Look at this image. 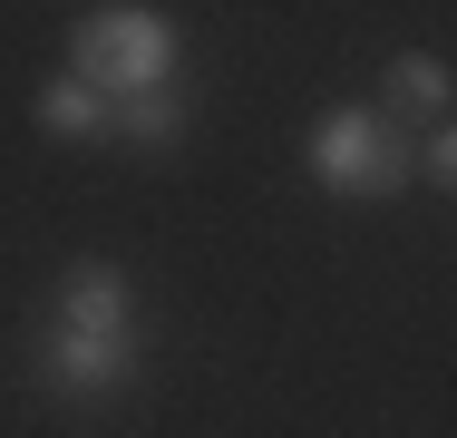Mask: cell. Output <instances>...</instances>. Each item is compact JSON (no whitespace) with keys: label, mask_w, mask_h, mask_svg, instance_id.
<instances>
[{"label":"cell","mask_w":457,"mask_h":438,"mask_svg":"<svg viewBox=\"0 0 457 438\" xmlns=\"http://www.w3.org/2000/svg\"><path fill=\"white\" fill-rule=\"evenodd\" d=\"M69 79H88L97 97H146V88L185 79V29L156 0H97L69 20Z\"/></svg>","instance_id":"obj_1"},{"label":"cell","mask_w":457,"mask_h":438,"mask_svg":"<svg viewBox=\"0 0 457 438\" xmlns=\"http://www.w3.org/2000/svg\"><path fill=\"white\" fill-rule=\"evenodd\" d=\"M302 166L321 195H341V205H399L409 185H419V147H409V127L379 107V97H351V107H321L312 117V137H302Z\"/></svg>","instance_id":"obj_2"},{"label":"cell","mask_w":457,"mask_h":438,"mask_svg":"<svg viewBox=\"0 0 457 438\" xmlns=\"http://www.w3.org/2000/svg\"><path fill=\"white\" fill-rule=\"evenodd\" d=\"M29 380H39L59 409H107V400H127V390L146 380V332H69V322H49Z\"/></svg>","instance_id":"obj_3"},{"label":"cell","mask_w":457,"mask_h":438,"mask_svg":"<svg viewBox=\"0 0 457 438\" xmlns=\"http://www.w3.org/2000/svg\"><path fill=\"white\" fill-rule=\"evenodd\" d=\"M49 322H69V332H146L137 273H127L117 254H79V263H59V302H49Z\"/></svg>","instance_id":"obj_4"},{"label":"cell","mask_w":457,"mask_h":438,"mask_svg":"<svg viewBox=\"0 0 457 438\" xmlns=\"http://www.w3.org/2000/svg\"><path fill=\"white\" fill-rule=\"evenodd\" d=\"M379 107H389L399 127H438V117H457V69L438 59V49H389Z\"/></svg>","instance_id":"obj_5"},{"label":"cell","mask_w":457,"mask_h":438,"mask_svg":"<svg viewBox=\"0 0 457 438\" xmlns=\"http://www.w3.org/2000/svg\"><path fill=\"white\" fill-rule=\"evenodd\" d=\"M29 117H39V137H49V147H117V97H97V88L69 79V69L29 97Z\"/></svg>","instance_id":"obj_6"},{"label":"cell","mask_w":457,"mask_h":438,"mask_svg":"<svg viewBox=\"0 0 457 438\" xmlns=\"http://www.w3.org/2000/svg\"><path fill=\"white\" fill-rule=\"evenodd\" d=\"M195 137V88H146V97H117V147L127 156H176Z\"/></svg>","instance_id":"obj_7"},{"label":"cell","mask_w":457,"mask_h":438,"mask_svg":"<svg viewBox=\"0 0 457 438\" xmlns=\"http://www.w3.org/2000/svg\"><path fill=\"white\" fill-rule=\"evenodd\" d=\"M419 175H428L438 195H457V117H438V127L419 137Z\"/></svg>","instance_id":"obj_8"}]
</instances>
